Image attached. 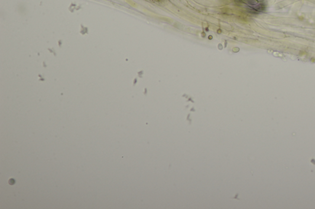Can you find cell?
Returning a JSON list of instances; mask_svg holds the SVG:
<instances>
[{"mask_svg":"<svg viewBox=\"0 0 315 209\" xmlns=\"http://www.w3.org/2000/svg\"><path fill=\"white\" fill-rule=\"evenodd\" d=\"M238 3L252 12H261L265 9V3L262 0H238Z\"/></svg>","mask_w":315,"mask_h":209,"instance_id":"obj_1","label":"cell"},{"mask_svg":"<svg viewBox=\"0 0 315 209\" xmlns=\"http://www.w3.org/2000/svg\"><path fill=\"white\" fill-rule=\"evenodd\" d=\"M156 1H158V0H156Z\"/></svg>","mask_w":315,"mask_h":209,"instance_id":"obj_2","label":"cell"}]
</instances>
